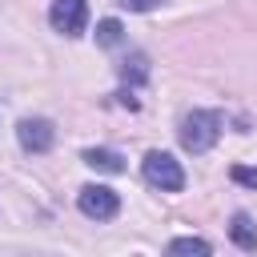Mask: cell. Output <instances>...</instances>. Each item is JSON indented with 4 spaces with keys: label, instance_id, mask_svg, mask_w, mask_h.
I'll use <instances>...</instances> for the list:
<instances>
[{
    "label": "cell",
    "instance_id": "obj_5",
    "mask_svg": "<svg viewBox=\"0 0 257 257\" xmlns=\"http://www.w3.org/2000/svg\"><path fill=\"white\" fill-rule=\"evenodd\" d=\"M16 141H20L24 153H48L52 141H56V128H52V120H44V116H24V120L16 124Z\"/></svg>",
    "mask_w": 257,
    "mask_h": 257
},
{
    "label": "cell",
    "instance_id": "obj_3",
    "mask_svg": "<svg viewBox=\"0 0 257 257\" xmlns=\"http://www.w3.org/2000/svg\"><path fill=\"white\" fill-rule=\"evenodd\" d=\"M76 205H80V213L92 217V221H112V217L120 213V197H116L108 185H84V189L76 193Z\"/></svg>",
    "mask_w": 257,
    "mask_h": 257
},
{
    "label": "cell",
    "instance_id": "obj_9",
    "mask_svg": "<svg viewBox=\"0 0 257 257\" xmlns=\"http://www.w3.org/2000/svg\"><path fill=\"white\" fill-rule=\"evenodd\" d=\"M120 20H100L96 24V44H104V48H112V44H120Z\"/></svg>",
    "mask_w": 257,
    "mask_h": 257
},
{
    "label": "cell",
    "instance_id": "obj_6",
    "mask_svg": "<svg viewBox=\"0 0 257 257\" xmlns=\"http://www.w3.org/2000/svg\"><path fill=\"white\" fill-rule=\"evenodd\" d=\"M229 237H233L237 249L253 253V249H257V225H253V217H249V213H233V221H229Z\"/></svg>",
    "mask_w": 257,
    "mask_h": 257
},
{
    "label": "cell",
    "instance_id": "obj_10",
    "mask_svg": "<svg viewBox=\"0 0 257 257\" xmlns=\"http://www.w3.org/2000/svg\"><path fill=\"white\" fill-rule=\"evenodd\" d=\"M237 185H245V189H257V169H249V165H233V173H229Z\"/></svg>",
    "mask_w": 257,
    "mask_h": 257
},
{
    "label": "cell",
    "instance_id": "obj_8",
    "mask_svg": "<svg viewBox=\"0 0 257 257\" xmlns=\"http://www.w3.org/2000/svg\"><path fill=\"white\" fill-rule=\"evenodd\" d=\"M169 253H197V257H209L213 245H209L205 237H177V241L169 245Z\"/></svg>",
    "mask_w": 257,
    "mask_h": 257
},
{
    "label": "cell",
    "instance_id": "obj_11",
    "mask_svg": "<svg viewBox=\"0 0 257 257\" xmlns=\"http://www.w3.org/2000/svg\"><path fill=\"white\" fill-rule=\"evenodd\" d=\"M128 12H149V8H157V4H165V0H120Z\"/></svg>",
    "mask_w": 257,
    "mask_h": 257
},
{
    "label": "cell",
    "instance_id": "obj_4",
    "mask_svg": "<svg viewBox=\"0 0 257 257\" xmlns=\"http://www.w3.org/2000/svg\"><path fill=\"white\" fill-rule=\"evenodd\" d=\"M48 24H52L60 36H80L84 24H88V4H84V0H52Z\"/></svg>",
    "mask_w": 257,
    "mask_h": 257
},
{
    "label": "cell",
    "instance_id": "obj_7",
    "mask_svg": "<svg viewBox=\"0 0 257 257\" xmlns=\"http://www.w3.org/2000/svg\"><path fill=\"white\" fill-rule=\"evenodd\" d=\"M84 165H92L100 173H120L124 169L120 153H112V149H84Z\"/></svg>",
    "mask_w": 257,
    "mask_h": 257
},
{
    "label": "cell",
    "instance_id": "obj_2",
    "mask_svg": "<svg viewBox=\"0 0 257 257\" xmlns=\"http://www.w3.org/2000/svg\"><path fill=\"white\" fill-rule=\"evenodd\" d=\"M145 181L157 185L161 193H181L185 189V169H181V161L173 153L153 149V153H145Z\"/></svg>",
    "mask_w": 257,
    "mask_h": 257
},
{
    "label": "cell",
    "instance_id": "obj_1",
    "mask_svg": "<svg viewBox=\"0 0 257 257\" xmlns=\"http://www.w3.org/2000/svg\"><path fill=\"white\" fill-rule=\"evenodd\" d=\"M217 137H221V116L209 112V108H193L177 124V141H181L185 153H209L217 145Z\"/></svg>",
    "mask_w": 257,
    "mask_h": 257
}]
</instances>
